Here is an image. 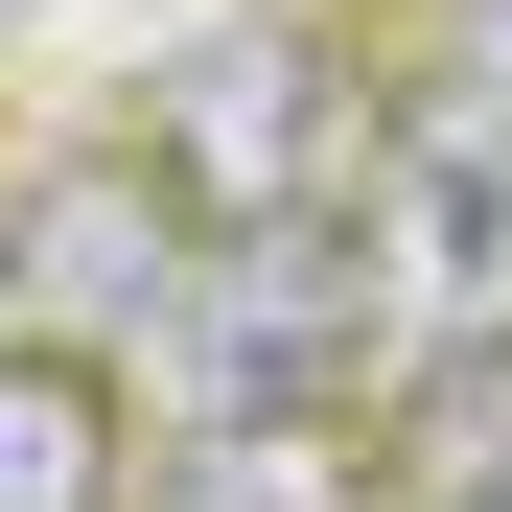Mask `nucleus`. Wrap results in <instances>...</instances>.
I'll return each mask as SVG.
<instances>
[{
    "label": "nucleus",
    "instance_id": "f257e3e1",
    "mask_svg": "<svg viewBox=\"0 0 512 512\" xmlns=\"http://www.w3.org/2000/svg\"><path fill=\"white\" fill-rule=\"evenodd\" d=\"M163 187L233 210V233H280V210H373V117L326 94V47H187V94H163Z\"/></svg>",
    "mask_w": 512,
    "mask_h": 512
},
{
    "label": "nucleus",
    "instance_id": "f03ea898",
    "mask_svg": "<svg viewBox=\"0 0 512 512\" xmlns=\"http://www.w3.org/2000/svg\"><path fill=\"white\" fill-rule=\"evenodd\" d=\"M0 280H24L47 326H140V303H187V187H163V163H70L24 233H0Z\"/></svg>",
    "mask_w": 512,
    "mask_h": 512
},
{
    "label": "nucleus",
    "instance_id": "7ed1b4c3",
    "mask_svg": "<svg viewBox=\"0 0 512 512\" xmlns=\"http://www.w3.org/2000/svg\"><path fill=\"white\" fill-rule=\"evenodd\" d=\"M117 489V396L94 350H0V512H94Z\"/></svg>",
    "mask_w": 512,
    "mask_h": 512
},
{
    "label": "nucleus",
    "instance_id": "20e7f679",
    "mask_svg": "<svg viewBox=\"0 0 512 512\" xmlns=\"http://www.w3.org/2000/svg\"><path fill=\"white\" fill-rule=\"evenodd\" d=\"M443 512H512V466H466V489H443Z\"/></svg>",
    "mask_w": 512,
    "mask_h": 512
},
{
    "label": "nucleus",
    "instance_id": "39448f33",
    "mask_svg": "<svg viewBox=\"0 0 512 512\" xmlns=\"http://www.w3.org/2000/svg\"><path fill=\"white\" fill-rule=\"evenodd\" d=\"M0 233H24V210H0Z\"/></svg>",
    "mask_w": 512,
    "mask_h": 512
}]
</instances>
